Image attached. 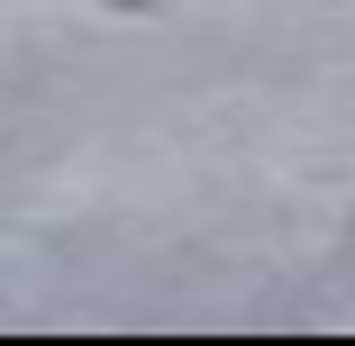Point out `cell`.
Returning <instances> with one entry per match:
<instances>
[]
</instances>
